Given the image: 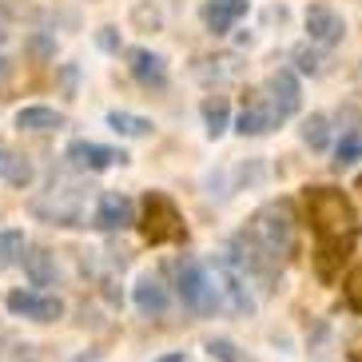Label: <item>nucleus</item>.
<instances>
[{
    "mask_svg": "<svg viewBox=\"0 0 362 362\" xmlns=\"http://www.w3.org/2000/svg\"><path fill=\"white\" fill-rule=\"evenodd\" d=\"M60 124H64V116L56 107H21L16 112V128L24 132H56Z\"/></svg>",
    "mask_w": 362,
    "mask_h": 362,
    "instance_id": "15",
    "label": "nucleus"
},
{
    "mask_svg": "<svg viewBox=\"0 0 362 362\" xmlns=\"http://www.w3.org/2000/svg\"><path fill=\"white\" fill-rule=\"evenodd\" d=\"M207 351H211V358H219V362H243V354L235 351V342H227V339H211Z\"/></svg>",
    "mask_w": 362,
    "mask_h": 362,
    "instance_id": "26",
    "label": "nucleus"
},
{
    "mask_svg": "<svg viewBox=\"0 0 362 362\" xmlns=\"http://www.w3.org/2000/svg\"><path fill=\"white\" fill-rule=\"evenodd\" d=\"M136 223L132 219V199L124 192H104L100 195V207H96V227L100 231H119V227Z\"/></svg>",
    "mask_w": 362,
    "mask_h": 362,
    "instance_id": "12",
    "label": "nucleus"
},
{
    "mask_svg": "<svg viewBox=\"0 0 362 362\" xmlns=\"http://www.w3.org/2000/svg\"><path fill=\"white\" fill-rule=\"evenodd\" d=\"M211 64L215 68H199L203 80H235V76H239V60H235V56H219Z\"/></svg>",
    "mask_w": 362,
    "mask_h": 362,
    "instance_id": "25",
    "label": "nucleus"
},
{
    "mask_svg": "<svg viewBox=\"0 0 362 362\" xmlns=\"http://www.w3.org/2000/svg\"><path fill=\"white\" fill-rule=\"evenodd\" d=\"M24 259V231H0V271L4 267H12V263H21Z\"/></svg>",
    "mask_w": 362,
    "mask_h": 362,
    "instance_id": "22",
    "label": "nucleus"
},
{
    "mask_svg": "<svg viewBox=\"0 0 362 362\" xmlns=\"http://www.w3.org/2000/svg\"><path fill=\"white\" fill-rule=\"evenodd\" d=\"M139 231L148 243H175L183 239V215L180 207L168 199L163 192H148L144 195V215H139Z\"/></svg>",
    "mask_w": 362,
    "mask_h": 362,
    "instance_id": "4",
    "label": "nucleus"
},
{
    "mask_svg": "<svg viewBox=\"0 0 362 362\" xmlns=\"http://www.w3.org/2000/svg\"><path fill=\"white\" fill-rule=\"evenodd\" d=\"M207 267H211V279H215V287H219L223 307L235 310V315H251V310H255V298H251V291H247L251 279H247L227 255H215Z\"/></svg>",
    "mask_w": 362,
    "mask_h": 362,
    "instance_id": "5",
    "label": "nucleus"
},
{
    "mask_svg": "<svg viewBox=\"0 0 362 362\" xmlns=\"http://www.w3.org/2000/svg\"><path fill=\"white\" fill-rule=\"evenodd\" d=\"M68 160L80 171H104L112 163H124L128 156L116 148H104V144H92V139H76V144H68Z\"/></svg>",
    "mask_w": 362,
    "mask_h": 362,
    "instance_id": "9",
    "label": "nucleus"
},
{
    "mask_svg": "<svg viewBox=\"0 0 362 362\" xmlns=\"http://www.w3.org/2000/svg\"><path fill=\"white\" fill-rule=\"evenodd\" d=\"M295 68L303 76H322L327 72V56L319 52V44H298L295 48Z\"/></svg>",
    "mask_w": 362,
    "mask_h": 362,
    "instance_id": "20",
    "label": "nucleus"
},
{
    "mask_svg": "<svg viewBox=\"0 0 362 362\" xmlns=\"http://www.w3.org/2000/svg\"><path fill=\"white\" fill-rule=\"evenodd\" d=\"M307 219L319 239H354L358 215L339 187H307Z\"/></svg>",
    "mask_w": 362,
    "mask_h": 362,
    "instance_id": "1",
    "label": "nucleus"
},
{
    "mask_svg": "<svg viewBox=\"0 0 362 362\" xmlns=\"http://www.w3.org/2000/svg\"><path fill=\"white\" fill-rule=\"evenodd\" d=\"M243 12H247V0H207L203 4V24H207V33L223 36Z\"/></svg>",
    "mask_w": 362,
    "mask_h": 362,
    "instance_id": "13",
    "label": "nucleus"
},
{
    "mask_svg": "<svg viewBox=\"0 0 362 362\" xmlns=\"http://www.w3.org/2000/svg\"><path fill=\"white\" fill-rule=\"evenodd\" d=\"M283 119H287V116L279 112V104L267 96L263 88H259L255 96L247 100V107L239 112V119H235V132H239V136H267V132H275Z\"/></svg>",
    "mask_w": 362,
    "mask_h": 362,
    "instance_id": "6",
    "label": "nucleus"
},
{
    "mask_svg": "<svg viewBox=\"0 0 362 362\" xmlns=\"http://www.w3.org/2000/svg\"><path fill=\"white\" fill-rule=\"evenodd\" d=\"M203 124H207V136L219 139L227 132V124H231V104H227V96H207L203 100Z\"/></svg>",
    "mask_w": 362,
    "mask_h": 362,
    "instance_id": "16",
    "label": "nucleus"
},
{
    "mask_svg": "<svg viewBox=\"0 0 362 362\" xmlns=\"http://www.w3.org/2000/svg\"><path fill=\"white\" fill-rule=\"evenodd\" d=\"M303 144H307L310 151H322V148H327V144H330V119L319 116V112L303 119Z\"/></svg>",
    "mask_w": 362,
    "mask_h": 362,
    "instance_id": "19",
    "label": "nucleus"
},
{
    "mask_svg": "<svg viewBox=\"0 0 362 362\" xmlns=\"http://www.w3.org/2000/svg\"><path fill=\"white\" fill-rule=\"evenodd\" d=\"M346 298H351V307L362 310V275L351 279V287H346Z\"/></svg>",
    "mask_w": 362,
    "mask_h": 362,
    "instance_id": "28",
    "label": "nucleus"
},
{
    "mask_svg": "<svg viewBox=\"0 0 362 362\" xmlns=\"http://www.w3.org/2000/svg\"><path fill=\"white\" fill-rule=\"evenodd\" d=\"M136 24H151V28H160V12L148 8V4H136Z\"/></svg>",
    "mask_w": 362,
    "mask_h": 362,
    "instance_id": "27",
    "label": "nucleus"
},
{
    "mask_svg": "<svg viewBox=\"0 0 362 362\" xmlns=\"http://www.w3.org/2000/svg\"><path fill=\"white\" fill-rule=\"evenodd\" d=\"M342 33H346V24H342V16L330 8V4H310L307 8V36H310V44L334 48V44L342 40Z\"/></svg>",
    "mask_w": 362,
    "mask_h": 362,
    "instance_id": "8",
    "label": "nucleus"
},
{
    "mask_svg": "<svg viewBox=\"0 0 362 362\" xmlns=\"http://www.w3.org/2000/svg\"><path fill=\"white\" fill-rule=\"evenodd\" d=\"M263 92H267L271 100H275V104H279V112H283L287 119L298 112V100H303V88H298V80H295V72H291V68H279V72H271V76H267Z\"/></svg>",
    "mask_w": 362,
    "mask_h": 362,
    "instance_id": "10",
    "label": "nucleus"
},
{
    "mask_svg": "<svg viewBox=\"0 0 362 362\" xmlns=\"http://www.w3.org/2000/svg\"><path fill=\"white\" fill-rule=\"evenodd\" d=\"M0 175L8 183H16V187H24V183L33 180V168L21 160V156H12V151H0Z\"/></svg>",
    "mask_w": 362,
    "mask_h": 362,
    "instance_id": "23",
    "label": "nucleus"
},
{
    "mask_svg": "<svg viewBox=\"0 0 362 362\" xmlns=\"http://www.w3.org/2000/svg\"><path fill=\"white\" fill-rule=\"evenodd\" d=\"M8 310H16L24 319H36V322H56L64 315V303L56 295H44V291H12Z\"/></svg>",
    "mask_w": 362,
    "mask_h": 362,
    "instance_id": "7",
    "label": "nucleus"
},
{
    "mask_svg": "<svg viewBox=\"0 0 362 362\" xmlns=\"http://www.w3.org/2000/svg\"><path fill=\"white\" fill-rule=\"evenodd\" d=\"M107 124H112V132H119V136H151V119L132 116V112H112Z\"/></svg>",
    "mask_w": 362,
    "mask_h": 362,
    "instance_id": "21",
    "label": "nucleus"
},
{
    "mask_svg": "<svg viewBox=\"0 0 362 362\" xmlns=\"http://www.w3.org/2000/svg\"><path fill=\"white\" fill-rule=\"evenodd\" d=\"M334 156H339V168H346V163L362 160V128H351V132H346V136L339 139Z\"/></svg>",
    "mask_w": 362,
    "mask_h": 362,
    "instance_id": "24",
    "label": "nucleus"
},
{
    "mask_svg": "<svg viewBox=\"0 0 362 362\" xmlns=\"http://www.w3.org/2000/svg\"><path fill=\"white\" fill-rule=\"evenodd\" d=\"M346 251H351V239H322L319 259H315V267H319V275H322V279H334V271L342 267Z\"/></svg>",
    "mask_w": 362,
    "mask_h": 362,
    "instance_id": "17",
    "label": "nucleus"
},
{
    "mask_svg": "<svg viewBox=\"0 0 362 362\" xmlns=\"http://www.w3.org/2000/svg\"><path fill=\"white\" fill-rule=\"evenodd\" d=\"M128 68H132V76H136L144 88H168V64H163V56H156V52H148V48H132L128 52Z\"/></svg>",
    "mask_w": 362,
    "mask_h": 362,
    "instance_id": "11",
    "label": "nucleus"
},
{
    "mask_svg": "<svg viewBox=\"0 0 362 362\" xmlns=\"http://www.w3.org/2000/svg\"><path fill=\"white\" fill-rule=\"evenodd\" d=\"M247 231L255 235L279 263L291 259L295 255V247H298V219H295V211H291L287 199H275V203H267V207H259Z\"/></svg>",
    "mask_w": 362,
    "mask_h": 362,
    "instance_id": "2",
    "label": "nucleus"
},
{
    "mask_svg": "<svg viewBox=\"0 0 362 362\" xmlns=\"http://www.w3.org/2000/svg\"><path fill=\"white\" fill-rule=\"evenodd\" d=\"M136 307L144 315H163L168 310V291H163V283L156 275H144L136 283Z\"/></svg>",
    "mask_w": 362,
    "mask_h": 362,
    "instance_id": "14",
    "label": "nucleus"
},
{
    "mask_svg": "<svg viewBox=\"0 0 362 362\" xmlns=\"http://www.w3.org/2000/svg\"><path fill=\"white\" fill-rule=\"evenodd\" d=\"M33 52H36V56H52V44H48V40H40V36H36V40H33Z\"/></svg>",
    "mask_w": 362,
    "mask_h": 362,
    "instance_id": "29",
    "label": "nucleus"
},
{
    "mask_svg": "<svg viewBox=\"0 0 362 362\" xmlns=\"http://www.w3.org/2000/svg\"><path fill=\"white\" fill-rule=\"evenodd\" d=\"M351 362H362V354H354V358H351Z\"/></svg>",
    "mask_w": 362,
    "mask_h": 362,
    "instance_id": "30",
    "label": "nucleus"
},
{
    "mask_svg": "<svg viewBox=\"0 0 362 362\" xmlns=\"http://www.w3.org/2000/svg\"><path fill=\"white\" fill-rule=\"evenodd\" d=\"M21 263H24V271H28V279H33L36 287H48V283H52V275H56V271H52V255H48L44 247H33Z\"/></svg>",
    "mask_w": 362,
    "mask_h": 362,
    "instance_id": "18",
    "label": "nucleus"
},
{
    "mask_svg": "<svg viewBox=\"0 0 362 362\" xmlns=\"http://www.w3.org/2000/svg\"><path fill=\"white\" fill-rule=\"evenodd\" d=\"M175 287H180L183 307L195 310V315H215V310L223 307L219 287H215V279H211V267L199 263V259H183L175 267Z\"/></svg>",
    "mask_w": 362,
    "mask_h": 362,
    "instance_id": "3",
    "label": "nucleus"
}]
</instances>
